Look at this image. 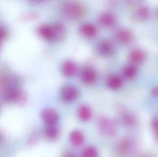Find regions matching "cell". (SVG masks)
Returning a JSON list of instances; mask_svg holds the SVG:
<instances>
[{"instance_id": "1", "label": "cell", "mask_w": 158, "mask_h": 157, "mask_svg": "<svg viewBox=\"0 0 158 157\" xmlns=\"http://www.w3.org/2000/svg\"><path fill=\"white\" fill-rule=\"evenodd\" d=\"M61 11L65 17L72 20L80 19L85 14L84 7L77 2H68L61 7Z\"/></svg>"}, {"instance_id": "2", "label": "cell", "mask_w": 158, "mask_h": 157, "mask_svg": "<svg viewBox=\"0 0 158 157\" xmlns=\"http://www.w3.org/2000/svg\"><path fill=\"white\" fill-rule=\"evenodd\" d=\"M41 117L46 126L56 125L59 119L57 112L51 108H46L43 110L41 113Z\"/></svg>"}, {"instance_id": "3", "label": "cell", "mask_w": 158, "mask_h": 157, "mask_svg": "<svg viewBox=\"0 0 158 157\" xmlns=\"http://www.w3.org/2000/svg\"><path fill=\"white\" fill-rule=\"evenodd\" d=\"M99 128L102 134L108 136H114L117 132L115 124L108 119H101L99 122Z\"/></svg>"}, {"instance_id": "4", "label": "cell", "mask_w": 158, "mask_h": 157, "mask_svg": "<svg viewBox=\"0 0 158 157\" xmlns=\"http://www.w3.org/2000/svg\"><path fill=\"white\" fill-rule=\"evenodd\" d=\"M78 89L74 86L66 85L61 90V96L62 99L65 102H71L77 99L78 96Z\"/></svg>"}, {"instance_id": "5", "label": "cell", "mask_w": 158, "mask_h": 157, "mask_svg": "<svg viewBox=\"0 0 158 157\" xmlns=\"http://www.w3.org/2000/svg\"><path fill=\"white\" fill-rule=\"evenodd\" d=\"M150 15V10L148 7L141 6L133 13L132 18L136 22H144L149 18Z\"/></svg>"}, {"instance_id": "6", "label": "cell", "mask_w": 158, "mask_h": 157, "mask_svg": "<svg viewBox=\"0 0 158 157\" xmlns=\"http://www.w3.org/2000/svg\"><path fill=\"white\" fill-rule=\"evenodd\" d=\"M132 148V143L131 139L124 138L119 143L118 147V154L119 156L125 157L130 154Z\"/></svg>"}, {"instance_id": "7", "label": "cell", "mask_w": 158, "mask_h": 157, "mask_svg": "<svg viewBox=\"0 0 158 157\" xmlns=\"http://www.w3.org/2000/svg\"><path fill=\"white\" fill-rule=\"evenodd\" d=\"M121 120L126 127H132L136 124V119L135 116L126 111L122 110L120 112Z\"/></svg>"}, {"instance_id": "8", "label": "cell", "mask_w": 158, "mask_h": 157, "mask_svg": "<svg viewBox=\"0 0 158 157\" xmlns=\"http://www.w3.org/2000/svg\"><path fill=\"white\" fill-rule=\"evenodd\" d=\"M97 75L94 69L90 67L85 68L81 75L82 81L87 84L94 83L96 79Z\"/></svg>"}, {"instance_id": "9", "label": "cell", "mask_w": 158, "mask_h": 157, "mask_svg": "<svg viewBox=\"0 0 158 157\" xmlns=\"http://www.w3.org/2000/svg\"><path fill=\"white\" fill-rule=\"evenodd\" d=\"M39 34L43 37L48 40L54 39V32L53 26L48 25H43L39 27Z\"/></svg>"}, {"instance_id": "10", "label": "cell", "mask_w": 158, "mask_h": 157, "mask_svg": "<svg viewBox=\"0 0 158 157\" xmlns=\"http://www.w3.org/2000/svg\"><path fill=\"white\" fill-rule=\"evenodd\" d=\"M118 40L123 44H130L132 41L133 36L130 30L126 29H120L117 33Z\"/></svg>"}, {"instance_id": "11", "label": "cell", "mask_w": 158, "mask_h": 157, "mask_svg": "<svg viewBox=\"0 0 158 157\" xmlns=\"http://www.w3.org/2000/svg\"><path fill=\"white\" fill-rule=\"evenodd\" d=\"M98 51L102 55H110L113 51V46L108 41H102L98 45Z\"/></svg>"}, {"instance_id": "12", "label": "cell", "mask_w": 158, "mask_h": 157, "mask_svg": "<svg viewBox=\"0 0 158 157\" xmlns=\"http://www.w3.org/2000/svg\"><path fill=\"white\" fill-rule=\"evenodd\" d=\"M98 19L101 25L107 27L113 26L116 22V18L114 15L110 13H104L101 14Z\"/></svg>"}, {"instance_id": "13", "label": "cell", "mask_w": 158, "mask_h": 157, "mask_svg": "<svg viewBox=\"0 0 158 157\" xmlns=\"http://www.w3.org/2000/svg\"><path fill=\"white\" fill-rule=\"evenodd\" d=\"M70 142L75 146H80L84 141V136L81 131L75 130L72 131L70 134Z\"/></svg>"}, {"instance_id": "14", "label": "cell", "mask_w": 158, "mask_h": 157, "mask_svg": "<svg viewBox=\"0 0 158 157\" xmlns=\"http://www.w3.org/2000/svg\"><path fill=\"white\" fill-rule=\"evenodd\" d=\"M59 129L56 125L46 126L44 130V135L48 140L53 141L55 140L59 135Z\"/></svg>"}, {"instance_id": "15", "label": "cell", "mask_w": 158, "mask_h": 157, "mask_svg": "<svg viewBox=\"0 0 158 157\" xmlns=\"http://www.w3.org/2000/svg\"><path fill=\"white\" fill-rule=\"evenodd\" d=\"M62 70L64 73L67 76H73L77 72V65L72 61H67L63 64Z\"/></svg>"}, {"instance_id": "16", "label": "cell", "mask_w": 158, "mask_h": 157, "mask_svg": "<svg viewBox=\"0 0 158 157\" xmlns=\"http://www.w3.org/2000/svg\"><path fill=\"white\" fill-rule=\"evenodd\" d=\"M78 115L79 119L83 121H87L90 120L92 116V112L88 106L81 105L79 108Z\"/></svg>"}, {"instance_id": "17", "label": "cell", "mask_w": 158, "mask_h": 157, "mask_svg": "<svg viewBox=\"0 0 158 157\" xmlns=\"http://www.w3.org/2000/svg\"><path fill=\"white\" fill-rule=\"evenodd\" d=\"M122 84L121 78L117 75L110 76L107 80V84L111 89H116L120 88Z\"/></svg>"}, {"instance_id": "18", "label": "cell", "mask_w": 158, "mask_h": 157, "mask_svg": "<svg viewBox=\"0 0 158 157\" xmlns=\"http://www.w3.org/2000/svg\"><path fill=\"white\" fill-rule=\"evenodd\" d=\"M53 27L54 32V39L56 41H60L63 39L65 35V29L63 24L60 23H56Z\"/></svg>"}, {"instance_id": "19", "label": "cell", "mask_w": 158, "mask_h": 157, "mask_svg": "<svg viewBox=\"0 0 158 157\" xmlns=\"http://www.w3.org/2000/svg\"><path fill=\"white\" fill-rule=\"evenodd\" d=\"M81 31L83 35L87 37H92L97 33V29L93 24L85 23L81 27Z\"/></svg>"}, {"instance_id": "20", "label": "cell", "mask_w": 158, "mask_h": 157, "mask_svg": "<svg viewBox=\"0 0 158 157\" xmlns=\"http://www.w3.org/2000/svg\"><path fill=\"white\" fill-rule=\"evenodd\" d=\"M130 57L132 61L137 64L143 62L145 59L144 53L140 50H133L130 54Z\"/></svg>"}, {"instance_id": "21", "label": "cell", "mask_w": 158, "mask_h": 157, "mask_svg": "<svg viewBox=\"0 0 158 157\" xmlns=\"http://www.w3.org/2000/svg\"><path fill=\"white\" fill-rule=\"evenodd\" d=\"M137 73V69L133 65H129L125 66L123 70V74L126 78L132 79L134 77Z\"/></svg>"}, {"instance_id": "22", "label": "cell", "mask_w": 158, "mask_h": 157, "mask_svg": "<svg viewBox=\"0 0 158 157\" xmlns=\"http://www.w3.org/2000/svg\"><path fill=\"white\" fill-rule=\"evenodd\" d=\"M81 156L82 157H98V151L97 149L94 147H87L83 150Z\"/></svg>"}, {"instance_id": "23", "label": "cell", "mask_w": 158, "mask_h": 157, "mask_svg": "<svg viewBox=\"0 0 158 157\" xmlns=\"http://www.w3.org/2000/svg\"><path fill=\"white\" fill-rule=\"evenodd\" d=\"M152 128L154 138L158 142V117H155L152 120Z\"/></svg>"}, {"instance_id": "24", "label": "cell", "mask_w": 158, "mask_h": 157, "mask_svg": "<svg viewBox=\"0 0 158 157\" xmlns=\"http://www.w3.org/2000/svg\"><path fill=\"white\" fill-rule=\"evenodd\" d=\"M6 35V33L5 30L3 29L0 28V44L4 39Z\"/></svg>"}, {"instance_id": "25", "label": "cell", "mask_w": 158, "mask_h": 157, "mask_svg": "<svg viewBox=\"0 0 158 157\" xmlns=\"http://www.w3.org/2000/svg\"><path fill=\"white\" fill-rule=\"evenodd\" d=\"M152 94L154 97L158 98V86L152 89Z\"/></svg>"}, {"instance_id": "26", "label": "cell", "mask_w": 158, "mask_h": 157, "mask_svg": "<svg viewBox=\"0 0 158 157\" xmlns=\"http://www.w3.org/2000/svg\"><path fill=\"white\" fill-rule=\"evenodd\" d=\"M64 157H77L74 154L72 153H68L66 154Z\"/></svg>"}, {"instance_id": "27", "label": "cell", "mask_w": 158, "mask_h": 157, "mask_svg": "<svg viewBox=\"0 0 158 157\" xmlns=\"http://www.w3.org/2000/svg\"><path fill=\"white\" fill-rule=\"evenodd\" d=\"M3 141V136L2 134L0 133V143L2 142Z\"/></svg>"}, {"instance_id": "28", "label": "cell", "mask_w": 158, "mask_h": 157, "mask_svg": "<svg viewBox=\"0 0 158 157\" xmlns=\"http://www.w3.org/2000/svg\"><path fill=\"white\" fill-rule=\"evenodd\" d=\"M142 157H152L151 156L149 155H145L143 156Z\"/></svg>"}, {"instance_id": "29", "label": "cell", "mask_w": 158, "mask_h": 157, "mask_svg": "<svg viewBox=\"0 0 158 157\" xmlns=\"http://www.w3.org/2000/svg\"><path fill=\"white\" fill-rule=\"evenodd\" d=\"M156 15H157V18H158V9L157 11Z\"/></svg>"}, {"instance_id": "30", "label": "cell", "mask_w": 158, "mask_h": 157, "mask_svg": "<svg viewBox=\"0 0 158 157\" xmlns=\"http://www.w3.org/2000/svg\"><path fill=\"white\" fill-rule=\"evenodd\" d=\"M0 46H1V44H0Z\"/></svg>"}]
</instances>
